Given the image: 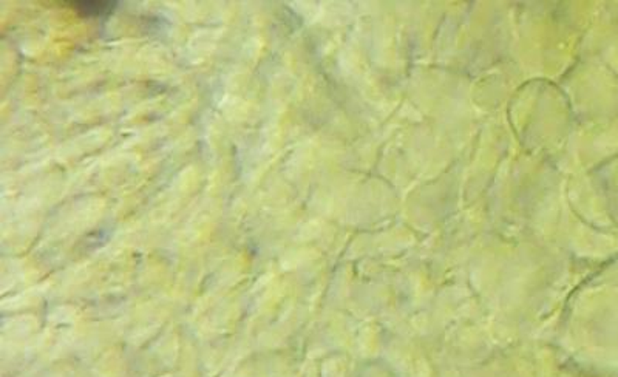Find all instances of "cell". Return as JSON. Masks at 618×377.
Listing matches in <instances>:
<instances>
[{
	"mask_svg": "<svg viewBox=\"0 0 618 377\" xmlns=\"http://www.w3.org/2000/svg\"><path fill=\"white\" fill-rule=\"evenodd\" d=\"M73 10L84 17H104L113 12L118 6L116 2H70Z\"/></svg>",
	"mask_w": 618,
	"mask_h": 377,
	"instance_id": "1",
	"label": "cell"
}]
</instances>
